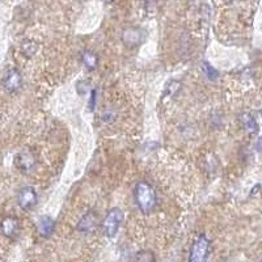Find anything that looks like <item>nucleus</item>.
Returning <instances> with one entry per match:
<instances>
[{"label": "nucleus", "instance_id": "1", "mask_svg": "<svg viewBox=\"0 0 262 262\" xmlns=\"http://www.w3.org/2000/svg\"><path fill=\"white\" fill-rule=\"evenodd\" d=\"M134 200L142 214H151L158 205V195L155 189L146 181H140L135 185Z\"/></svg>", "mask_w": 262, "mask_h": 262}, {"label": "nucleus", "instance_id": "2", "mask_svg": "<svg viewBox=\"0 0 262 262\" xmlns=\"http://www.w3.org/2000/svg\"><path fill=\"white\" fill-rule=\"evenodd\" d=\"M210 252H211V242L205 233H201L194 238L191 244L188 262H209Z\"/></svg>", "mask_w": 262, "mask_h": 262}, {"label": "nucleus", "instance_id": "3", "mask_svg": "<svg viewBox=\"0 0 262 262\" xmlns=\"http://www.w3.org/2000/svg\"><path fill=\"white\" fill-rule=\"evenodd\" d=\"M123 217H125V214L119 207H113V209L107 211V214L105 215L104 222H102V231H104V235L107 238L116 237L119 228L122 226Z\"/></svg>", "mask_w": 262, "mask_h": 262}, {"label": "nucleus", "instance_id": "4", "mask_svg": "<svg viewBox=\"0 0 262 262\" xmlns=\"http://www.w3.org/2000/svg\"><path fill=\"white\" fill-rule=\"evenodd\" d=\"M98 224H100L98 214L95 210H90L80 217V221L76 224V229H78V232L84 233V235H91V233L96 232Z\"/></svg>", "mask_w": 262, "mask_h": 262}, {"label": "nucleus", "instance_id": "5", "mask_svg": "<svg viewBox=\"0 0 262 262\" xmlns=\"http://www.w3.org/2000/svg\"><path fill=\"white\" fill-rule=\"evenodd\" d=\"M37 202H38V195H37V191L32 186H24V188L18 190L17 205L20 206L21 210L29 211V210L36 207Z\"/></svg>", "mask_w": 262, "mask_h": 262}, {"label": "nucleus", "instance_id": "6", "mask_svg": "<svg viewBox=\"0 0 262 262\" xmlns=\"http://www.w3.org/2000/svg\"><path fill=\"white\" fill-rule=\"evenodd\" d=\"M15 164L20 172L25 173V174H29L36 168V156H34V154L30 149H23L16 156Z\"/></svg>", "mask_w": 262, "mask_h": 262}, {"label": "nucleus", "instance_id": "7", "mask_svg": "<svg viewBox=\"0 0 262 262\" xmlns=\"http://www.w3.org/2000/svg\"><path fill=\"white\" fill-rule=\"evenodd\" d=\"M23 86V76L17 69H11L7 71L3 78V88L8 93H16Z\"/></svg>", "mask_w": 262, "mask_h": 262}, {"label": "nucleus", "instance_id": "8", "mask_svg": "<svg viewBox=\"0 0 262 262\" xmlns=\"http://www.w3.org/2000/svg\"><path fill=\"white\" fill-rule=\"evenodd\" d=\"M144 37H146V33L140 28H128L122 34L123 43L131 49L139 46L144 41Z\"/></svg>", "mask_w": 262, "mask_h": 262}, {"label": "nucleus", "instance_id": "9", "mask_svg": "<svg viewBox=\"0 0 262 262\" xmlns=\"http://www.w3.org/2000/svg\"><path fill=\"white\" fill-rule=\"evenodd\" d=\"M0 232L7 238H16L20 233V223L15 216H6L0 222Z\"/></svg>", "mask_w": 262, "mask_h": 262}, {"label": "nucleus", "instance_id": "10", "mask_svg": "<svg viewBox=\"0 0 262 262\" xmlns=\"http://www.w3.org/2000/svg\"><path fill=\"white\" fill-rule=\"evenodd\" d=\"M38 232L39 235L42 236L43 238H49L51 237V235L55 231V222L51 216L49 215H43V216L39 217L38 221Z\"/></svg>", "mask_w": 262, "mask_h": 262}, {"label": "nucleus", "instance_id": "11", "mask_svg": "<svg viewBox=\"0 0 262 262\" xmlns=\"http://www.w3.org/2000/svg\"><path fill=\"white\" fill-rule=\"evenodd\" d=\"M240 122H242L243 127L245 128L248 134H257L258 133V123H257L254 116H252L248 112H244V113L240 114Z\"/></svg>", "mask_w": 262, "mask_h": 262}, {"label": "nucleus", "instance_id": "12", "mask_svg": "<svg viewBox=\"0 0 262 262\" xmlns=\"http://www.w3.org/2000/svg\"><path fill=\"white\" fill-rule=\"evenodd\" d=\"M81 62H83V64L85 66L86 69L93 71V70H96L98 67L97 54H95L93 51L90 50L83 51V53H81Z\"/></svg>", "mask_w": 262, "mask_h": 262}, {"label": "nucleus", "instance_id": "13", "mask_svg": "<svg viewBox=\"0 0 262 262\" xmlns=\"http://www.w3.org/2000/svg\"><path fill=\"white\" fill-rule=\"evenodd\" d=\"M134 261L135 262H155L156 256L152 250H148V249L139 250V252L135 254Z\"/></svg>", "mask_w": 262, "mask_h": 262}, {"label": "nucleus", "instance_id": "14", "mask_svg": "<svg viewBox=\"0 0 262 262\" xmlns=\"http://www.w3.org/2000/svg\"><path fill=\"white\" fill-rule=\"evenodd\" d=\"M201 69H202L203 74L206 75V78L209 79V80H216V79L219 78V72H217L209 62H202Z\"/></svg>", "mask_w": 262, "mask_h": 262}, {"label": "nucleus", "instance_id": "15", "mask_svg": "<svg viewBox=\"0 0 262 262\" xmlns=\"http://www.w3.org/2000/svg\"><path fill=\"white\" fill-rule=\"evenodd\" d=\"M37 49H38V46H37L34 42L28 41V42H25L24 45H23L21 51H23V54H24V57L32 58L33 55L37 53Z\"/></svg>", "mask_w": 262, "mask_h": 262}, {"label": "nucleus", "instance_id": "16", "mask_svg": "<svg viewBox=\"0 0 262 262\" xmlns=\"http://www.w3.org/2000/svg\"><path fill=\"white\" fill-rule=\"evenodd\" d=\"M114 119H116V114L111 111H106L102 113V121L104 122H113Z\"/></svg>", "mask_w": 262, "mask_h": 262}, {"label": "nucleus", "instance_id": "17", "mask_svg": "<svg viewBox=\"0 0 262 262\" xmlns=\"http://www.w3.org/2000/svg\"><path fill=\"white\" fill-rule=\"evenodd\" d=\"M96 106V91L93 90L92 93H91V98H90V111L92 112Z\"/></svg>", "mask_w": 262, "mask_h": 262}, {"label": "nucleus", "instance_id": "18", "mask_svg": "<svg viewBox=\"0 0 262 262\" xmlns=\"http://www.w3.org/2000/svg\"><path fill=\"white\" fill-rule=\"evenodd\" d=\"M104 3H113V0H102Z\"/></svg>", "mask_w": 262, "mask_h": 262}, {"label": "nucleus", "instance_id": "19", "mask_svg": "<svg viewBox=\"0 0 262 262\" xmlns=\"http://www.w3.org/2000/svg\"><path fill=\"white\" fill-rule=\"evenodd\" d=\"M226 3H232V2H235V0H224Z\"/></svg>", "mask_w": 262, "mask_h": 262}, {"label": "nucleus", "instance_id": "20", "mask_svg": "<svg viewBox=\"0 0 262 262\" xmlns=\"http://www.w3.org/2000/svg\"><path fill=\"white\" fill-rule=\"evenodd\" d=\"M0 262H3V258H2V256H0Z\"/></svg>", "mask_w": 262, "mask_h": 262}]
</instances>
